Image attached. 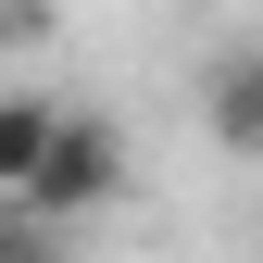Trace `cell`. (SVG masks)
Here are the masks:
<instances>
[{"mask_svg": "<svg viewBox=\"0 0 263 263\" xmlns=\"http://www.w3.org/2000/svg\"><path fill=\"white\" fill-rule=\"evenodd\" d=\"M201 125L226 163H263V38H226L201 63Z\"/></svg>", "mask_w": 263, "mask_h": 263, "instance_id": "cell-2", "label": "cell"}, {"mask_svg": "<svg viewBox=\"0 0 263 263\" xmlns=\"http://www.w3.org/2000/svg\"><path fill=\"white\" fill-rule=\"evenodd\" d=\"M50 125H63V101H50V88H0V201H25V176H38Z\"/></svg>", "mask_w": 263, "mask_h": 263, "instance_id": "cell-3", "label": "cell"}, {"mask_svg": "<svg viewBox=\"0 0 263 263\" xmlns=\"http://www.w3.org/2000/svg\"><path fill=\"white\" fill-rule=\"evenodd\" d=\"M25 201H38L50 226L113 213V201H125V125H113V113H88V101H63L50 151H38V176H25Z\"/></svg>", "mask_w": 263, "mask_h": 263, "instance_id": "cell-1", "label": "cell"}, {"mask_svg": "<svg viewBox=\"0 0 263 263\" xmlns=\"http://www.w3.org/2000/svg\"><path fill=\"white\" fill-rule=\"evenodd\" d=\"M0 263H76V226H50L38 201H0Z\"/></svg>", "mask_w": 263, "mask_h": 263, "instance_id": "cell-4", "label": "cell"}]
</instances>
